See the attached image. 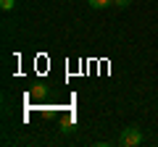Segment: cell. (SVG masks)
Listing matches in <instances>:
<instances>
[{
  "label": "cell",
  "mask_w": 158,
  "mask_h": 147,
  "mask_svg": "<svg viewBox=\"0 0 158 147\" xmlns=\"http://www.w3.org/2000/svg\"><path fill=\"white\" fill-rule=\"evenodd\" d=\"M118 145H121V147H137V145H142V129L135 126V124L127 126V129H121Z\"/></svg>",
  "instance_id": "cell-1"
},
{
  "label": "cell",
  "mask_w": 158,
  "mask_h": 147,
  "mask_svg": "<svg viewBox=\"0 0 158 147\" xmlns=\"http://www.w3.org/2000/svg\"><path fill=\"white\" fill-rule=\"evenodd\" d=\"M48 92H50V89H48V84H45V81H37V84L32 87V97H37V100L48 97Z\"/></svg>",
  "instance_id": "cell-2"
},
{
  "label": "cell",
  "mask_w": 158,
  "mask_h": 147,
  "mask_svg": "<svg viewBox=\"0 0 158 147\" xmlns=\"http://www.w3.org/2000/svg\"><path fill=\"white\" fill-rule=\"evenodd\" d=\"M87 3H90V8H92V11H103V8L113 6V0H87Z\"/></svg>",
  "instance_id": "cell-3"
},
{
  "label": "cell",
  "mask_w": 158,
  "mask_h": 147,
  "mask_svg": "<svg viewBox=\"0 0 158 147\" xmlns=\"http://www.w3.org/2000/svg\"><path fill=\"white\" fill-rule=\"evenodd\" d=\"M0 8H3V11H13V8H16V0H0Z\"/></svg>",
  "instance_id": "cell-4"
},
{
  "label": "cell",
  "mask_w": 158,
  "mask_h": 147,
  "mask_svg": "<svg viewBox=\"0 0 158 147\" xmlns=\"http://www.w3.org/2000/svg\"><path fill=\"white\" fill-rule=\"evenodd\" d=\"M113 6H116V8H129L132 0H113Z\"/></svg>",
  "instance_id": "cell-5"
}]
</instances>
